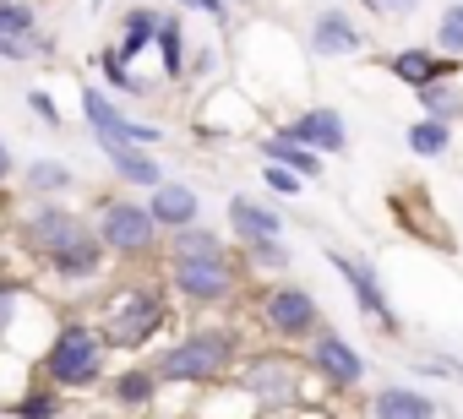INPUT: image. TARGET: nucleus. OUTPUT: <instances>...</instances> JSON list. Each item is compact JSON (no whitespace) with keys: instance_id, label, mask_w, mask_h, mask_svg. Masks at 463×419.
I'll return each instance as SVG.
<instances>
[{"instance_id":"nucleus-2","label":"nucleus","mask_w":463,"mask_h":419,"mask_svg":"<svg viewBox=\"0 0 463 419\" xmlns=\"http://www.w3.org/2000/svg\"><path fill=\"white\" fill-rule=\"evenodd\" d=\"M169 327V289L164 284H120L115 294H104L99 305V332L109 338L115 354H137L147 349L158 332Z\"/></svg>"},{"instance_id":"nucleus-32","label":"nucleus","mask_w":463,"mask_h":419,"mask_svg":"<svg viewBox=\"0 0 463 419\" xmlns=\"http://www.w3.org/2000/svg\"><path fill=\"white\" fill-rule=\"evenodd\" d=\"M0 33H39V12L28 0H0Z\"/></svg>"},{"instance_id":"nucleus-26","label":"nucleus","mask_w":463,"mask_h":419,"mask_svg":"<svg viewBox=\"0 0 463 419\" xmlns=\"http://www.w3.org/2000/svg\"><path fill=\"white\" fill-rule=\"evenodd\" d=\"M420 98V115L441 120V126H463V77H447V82H430L414 93Z\"/></svg>"},{"instance_id":"nucleus-37","label":"nucleus","mask_w":463,"mask_h":419,"mask_svg":"<svg viewBox=\"0 0 463 419\" xmlns=\"http://www.w3.org/2000/svg\"><path fill=\"white\" fill-rule=\"evenodd\" d=\"M28 109H33L50 131H61V126H66V120H61V109H55V98H50L44 88H28Z\"/></svg>"},{"instance_id":"nucleus-22","label":"nucleus","mask_w":463,"mask_h":419,"mask_svg":"<svg viewBox=\"0 0 463 419\" xmlns=\"http://www.w3.org/2000/svg\"><path fill=\"white\" fill-rule=\"evenodd\" d=\"M158 66H164V82H185V66H191V44H185V23L180 12H164L158 23Z\"/></svg>"},{"instance_id":"nucleus-9","label":"nucleus","mask_w":463,"mask_h":419,"mask_svg":"<svg viewBox=\"0 0 463 419\" xmlns=\"http://www.w3.org/2000/svg\"><path fill=\"white\" fill-rule=\"evenodd\" d=\"M327 256V267L344 278V289H349V300H354V311L376 327V332H387V338H403V316H398V305H392V294H387V284H382V273H376V262H365V256H354V251H322Z\"/></svg>"},{"instance_id":"nucleus-29","label":"nucleus","mask_w":463,"mask_h":419,"mask_svg":"<svg viewBox=\"0 0 463 419\" xmlns=\"http://www.w3.org/2000/svg\"><path fill=\"white\" fill-rule=\"evenodd\" d=\"M241 262H246V273H289V262H295V251L284 246V240H257V246H241Z\"/></svg>"},{"instance_id":"nucleus-33","label":"nucleus","mask_w":463,"mask_h":419,"mask_svg":"<svg viewBox=\"0 0 463 419\" xmlns=\"http://www.w3.org/2000/svg\"><path fill=\"white\" fill-rule=\"evenodd\" d=\"M436 50L452 55V61H463V17H458V6L441 12V23H436Z\"/></svg>"},{"instance_id":"nucleus-14","label":"nucleus","mask_w":463,"mask_h":419,"mask_svg":"<svg viewBox=\"0 0 463 419\" xmlns=\"http://www.w3.org/2000/svg\"><path fill=\"white\" fill-rule=\"evenodd\" d=\"M279 131H284V136H295V142H306V147H311V153H322V158L349 153V120H344V109H333V104H311V109L289 115Z\"/></svg>"},{"instance_id":"nucleus-16","label":"nucleus","mask_w":463,"mask_h":419,"mask_svg":"<svg viewBox=\"0 0 463 419\" xmlns=\"http://www.w3.org/2000/svg\"><path fill=\"white\" fill-rule=\"evenodd\" d=\"M229 235H235V246H257V240H284V213L246 191L229 196Z\"/></svg>"},{"instance_id":"nucleus-5","label":"nucleus","mask_w":463,"mask_h":419,"mask_svg":"<svg viewBox=\"0 0 463 419\" xmlns=\"http://www.w3.org/2000/svg\"><path fill=\"white\" fill-rule=\"evenodd\" d=\"M164 284H169V294L185 305V311H218V305H229L241 294V284H246V262H241V251L235 256H169L164 262Z\"/></svg>"},{"instance_id":"nucleus-20","label":"nucleus","mask_w":463,"mask_h":419,"mask_svg":"<svg viewBox=\"0 0 463 419\" xmlns=\"http://www.w3.org/2000/svg\"><path fill=\"white\" fill-rule=\"evenodd\" d=\"M257 147H262V163H284V169H295L300 180H322V174H327V169H322L327 158H322V153H311L306 142L284 136V131H268Z\"/></svg>"},{"instance_id":"nucleus-28","label":"nucleus","mask_w":463,"mask_h":419,"mask_svg":"<svg viewBox=\"0 0 463 419\" xmlns=\"http://www.w3.org/2000/svg\"><path fill=\"white\" fill-rule=\"evenodd\" d=\"M99 71H104L109 93H120V98H147V93H153V88H147V77H137V71H131V61H126L115 44L99 55Z\"/></svg>"},{"instance_id":"nucleus-11","label":"nucleus","mask_w":463,"mask_h":419,"mask_svg":"<svg viewBox=\"0 0 463 419\" xmlns=\"http://www.w3.org/2000/svg\"><path fill=\"white\" fill-rule=\"evenodd\" d=\"M82 120H88L93 142H126V147H153V142H164V126L131 120L104 88H82Z\"/></svg>"},{"instance_id":"nucleus-40","label":"nucleus","mask_w":463,"mask_h":419,"mask_svg":"<svg viewBox=\"0 0 463 419\" xmlns=\"http://www.w3.org/2000/svg\"><path fill=\"white\" fill-rule=\"evenodd\" d=\"M12 174H17V163H12V147H6V142H0V185H6Z\"/></svg>"},{"instance_id":"nucleus-35","label":"nucleus","mask_w":463,"mask_h":419,"mask_svg":"<svg viewBox=\"0 0 463 419\" xmlns=\"http://www.w3.org/2000/svg\"><path fill=\"white\" fill-rule=\"evenodd\" d=\"M23 300H28V289L17 278H0V343L12 338V316L23 311Z\"/></svg>"},{"instance_id":"nucleus-13","label":"nucleus","mask_w":463,"mask_h":419,"mask_svg":"<svg viewBox=\"0 0 463 419\" xmlns=\"http://www.w3.org/2000/svg\"><path fill=\"white\" fill-rule=\"evenodd\" d=\"M382 71H387V77H392L398 88L420 93V88H430V82L463 77V61L441 55L436 44H403V50H387V55H382Z\"/></svg>"},{"instance_id":"nucleus-25","label":"nucleus","mask_w":463,"mask_h":419,"mask_svg":"<svg viewBox=\"0 0 463 419\" xmlns=\"http://www.w3.org/2000/svg\"><path fill=\"white\" fill-rule=\"evenodd\" d=\"M158 23H164V12H158V6H131V12L120 17V44H115V50H120L126 61H137L142 50H153V44H158Z\"/></svg>"},{"instance_id":"nucleus-18","label":"nucleus","mask_w":463,"mask_h":419,"mask_svg":"<svg viewBox=\"0 0 463 419\" xmlns=\"http://www.w3.org/2000/svg\"><path fill=\"white\" fill-rule=\"evenodd\" d=\"M99 153L109 158V169H115V180L120 185H131V191H158L169 174L158 169V158L147 153V147H126V142H99Z\"/></svg>"},{"instance_id":"nucleus-27","label":"nucleus","mask_w":463,"mask_h":419,"mask_svg":"<svg viewBox=\"0 0 463 419\" xmlns=\"http://www.w3.org/2000/svg\"><path fill=\"white\" fill-rule=\"evenodd\" d=\"M403 147L414 153V158H425V163H436V158H447L452 153V126H441V120H430V115H420L409 131H403Z\"/></svg>"},{"instance_id":"nucleus-19","label":"nucleus","mask_w":463,"mask_h":419,"mask_svg":"<svg viewBox=\"0 0 463 419\" xmlns=\"http://www.w3.org/2000/svg\"><path fill=\"white\" fill-rule=\"evenodd\" d=\"M115 256L104 251V240L99 235H88V240H77L71 251H61L55 262H44L50 273H55V284H66V289H77V284H93V278H104V267H109Z\"/></svg>"},{"instance_id":"nucleus-1","label":"nucleus","mask_w":463,"mask_h":419,"mask_svg":"<svg viewBox=\"0 0 463 419\" xmlns=\"http://www.w3.org/2000/svg\"><path fill=\"white\" fill-rule=\"evenodd\" d=\"M241 349H246V332L235 321H202V327L180 332L175 343H164L147 365L158 370L164 386H213L241 370V359H246Z\"/></svg>"},{"instance_id":"nucleus-7","label":"nucleus","mask_w":463,"mask_h":419,"mask_svg":"<svg viewBox=\"0 0 463 419\" xmlns=\"http://www.w3.org/2000/svg\"><path fill=\"white\" fill-rule=\"evenodd\" d=\"M257 327L273 338V343H311L327 321H322V300H317V289H306V284H295V278H279V284H268L262 294H257Z\"/></svg>"},{"instance_id":"nucleus-17","label":"nucleus","mask_w":463,"mask_h":419,"mask_svg":"<svg viewBox=\"0 0 463 419\" xmlns=\"http://www.w3.org/2000/svg\"><path fill=\"white\" fill-rule=\"evenodd\" d=\"M147 207H153V219H158L164 235L202 224V196H196V185H185V180H164L158 191H147Z\"/></svg>"},{"instance_id":"nucleus-8","label":"nucleus","mask_w":463,"mask_h":419,"mask_svg":"<svg viewBox=\"0 0 463 419\" xmlns=\"http://www.w3.org/2000/svg\"><path fill=\"white\" fill-rule=\"evenodd\" d=\"M88 235H99L93 219L77 213V207H66V201H33L28 213L17 219V246H23L33 262H55L61 251H71V246L88 240Z\"/></svg>"},{"instance_id":"nucleus-38","label":"nucleus","mask_w":463,"mask_h":419,"mask_svg":"<svg viewBox=\"0 0 463 419\" xmlns=\"http://www.w3.org/2000/svg\"><path fill=\"white\" fill-rule=\"evenodd\" d=\"M218 71V50L213 44H202V50H191V66H185V77H196V82H207Z\"/></svg>"},{"instance_id":"nucleus-23","label":"nucleus","mask_w":463,"mask_h":419,"mask_svg":"<svg viewBox=\"0 0 463 419\" xmlns=\"http://www.w3.org/2000/svg\"><path fill=\"white\" fill-rule=\"evenodd\" d=\"M158 392H164V381H158L153 365H131V370H120V376L109 381L115 408H147V403H158Z\"/></svg>"},{"instance_id":"nucleus-21","label":"nucleus","mask_w":463,"mask_h":419,"mask_svg":"<svg viewBox=\"0 0 463 419\" xmlns=\"http://www.w3.org/2000/svg\"><path fill=\"white\" fill-rule=\"evenodd\" d=\"M23 191H28L33 201H61L66 191H77V169L61 163V158H33V163L23 169Z\"/></svg>"},{"instance_id":"nucleus-42","label":"nucleus","mask_w":463,"mask_h":419,"mask_svg":"<svg viewBox=\"0 0 463 419\" xmlns=\"http://www.w3.org/2000/svg\"><path fill=\"white\" fill-rule=\"evenodd\" d=\"M452 6H458V17H463V0H452Z\"/></svg>"},{"instance_id":"nucleus-6","label":"nucleus","mask_w":463,"mask_h":419,"mask_svg":"<svg viewBox=\"0 0 463 419\" xmlns=\"http://www.w3.org/2000/svg\"><path fill=\"white\" fill-rule=\"evenodd\" d=\"M306 354H289V349H251L246 359H241V370H235V386L257 403V408H268V414H279V408H295L300 397H306Z\"/></svg>"},{"instance_id":"nucleus-4","label":"nucleus","mask_w":463,"mask_h":419,"mask_svg":"<svg viewBox=\"0 0 463 419\" xmlns=\"http://www.w3.org/2000/svg\"><path fill=\"white\" fill-rule=\"evenodd\" d=\"M93 229H99L104 251L115 262H131V267L158 262V251H164V229L153 219V207L137 201V196H104L93 207Z\"/></svg>"},{"instance_id":"nucleus-36","label":"nucleus","mask_w":463,"mask_h":419,"mask_svg":"<svg viewBox=\"0 0 463 419\" xmlns=\"http://www.w3.org/2000/svg\"><path fill=\"white\" fill-rule=\"evenodd\" d=\"M360 6L371 17H382V23H398V17H414L420 12V0H360Z\"/></svg>"},{"instance_id":"nucleus-10","label":"nucleus","mask_w":463,"mask_h":419,"mask_svg":"<svg viewBox=\"0 0 463 419\" xmlns=\"http://www.w3.org/2000/svg\"><path fill=\"white\" fill-rule=\"evenodd\" d=\"M300 354H306V370H311L327 392H360V386H365V376H371L365 354H360L338 327H322Z\"/></svg>"},{"instance_id":"nucleus-43","label":"nucleus","mask_w":463,"mask_h":419,"mask_svg":"<svg viewBox=\"0 0 463 419\" xmlns=\"http://www.w3.org/2000/svg\"><path fill=\"white\" fill-rule=\"evenodd\" d=\"M229 6H246V0H229Z\"/></svg>"},{"instance_id":"nucleus-31","label":"nucleus","mask_w":463,"mask_h":419,"mask_svg":"<svg viewBox=\"0 0 463 419\" xmlns=\"http://www.w3.org/2000/svg\"><path fill=\"white\" fill-rule=\"evenodd\" d=\"M414 376L425 381H463V354H447V349H430L414 359Z\"/></svg>"},{"instance_id":"nucleus-3","label":"nucleus","mask_w":463,"mask_h":419,"mask_svg":"<svg viewBox=\"0 0 463 419\" xmlns=\"http://www.w3.org/2000/svg\"><path fill=\"white\" fill-rule=\"evenodd\" d=\"M104 359H109V338L99 332V321H61L44 359H39V376L61 392H82V386H99L104 381Z\"/></svg>"},{"instance_id":"nucleus-12","label":"nucleus","mask_w":463,"mask_h":419,"mask_svg":"<svg viewBox=\"0 0 463 419\" xmlns=\"http://www.w3.org/2000/svg\"><path fill=\"white\" fill-rule=\"evenodd\" d=\"M365 44H371V33L354 23V12L322 6V12L311 17V33H306L311 61H354V55H365Z\"/></svg>"},{"instance_id":"nucleus-15","label":"nucleus","mask_w":463,"mask_h":419,"mask_svg":"<svg viewBox=\"0 0 463 419\" xmlns=\"http://www.w3.org/2000/svg\"><path fill=\"white\" fill-rule=\"evenodd\" d=\"M365 419H452V408L441 397H430L425 386L387 381V386L365 392Z\"/></svg>"},{"instance_id":"nucleus-34","label":"nucleus","mask_w":463,"mask_h":419,"mask_svg":"<svg viewBox=\"0 0 463 419\" xmlns=\"http://www.w3.org/2000/svg\"><path fill=\"white\" fill-rule=\"evenodd\" d=\"M262 185H268L273 196H289V201H295L311 180H300V174H295V169H284V163H262Z\"/></svg>"},{"instance_id":"nucleus-39","label":"nucleus","mask_w":463,"mask_h":419,"mask_svg":"<svg viewBox=\"0 0 463 419\" xmlns=\"http://www.w3.org/2000/svg\"><path fill=\"white\" fill-rule=\"evenodd\" d=\"M175 6H180V12H202V17H213V23H229V12H235L229 0H175Z\"/></svg>"},{"instance_id":"nucleus-41","label":"nucleus","mask_w":463,"mask_h":419,"mask_svg":"<svg viewBox=\"0 0 463 419\" xmlns=\"http://www.w3.org/2000/svg\"><path fill=\"white\" fill-rule=\"evenodd\" d=\"M104 6H109V0H93V12H104Z\"/></svg>"},{"instance_id":"nucleus-30","label":"nucleus","mask_w":463,"mask_h":419,"mask_svg":"<svg viewBox=\"0 0 463 419\" xmlns=\"http://www.w3.org/2000/svg\"><path fill=\"white\" fill-rule=\"evenodd\" d=\"M17 419H61L66 414V392L61 386H28L17 403H12Z\"/></svg>"},{"instance_id":"nucleus-24","label":"nucleus","mask_w":463,"mask_h":419,"mask_svg":"<svg viewBox=\"0 0 463 419\" xmlns=\"http://www.w3.org/2000/svg\"><path fill=\"white\" fill-rule=\"evenodd\" d=\"M169 256H235L229 251V240L218 235V229H207V224H191V229H175V235H164V262Z\"/></svg>"}]
</instances>
